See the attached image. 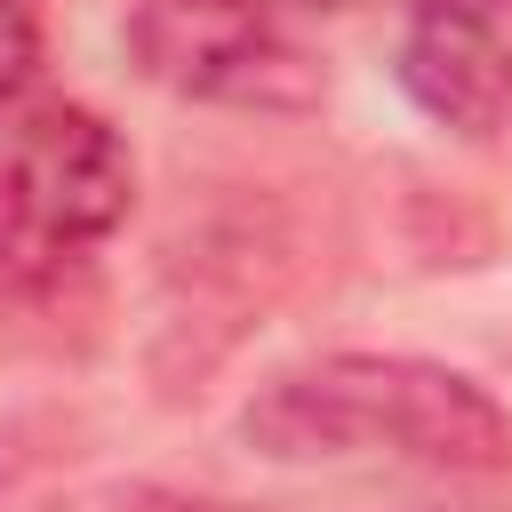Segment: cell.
<instances>
[{
  "label": "cell",
  "instance_id": "cell-4",
  "mask_svg": "<svg viewBox=\"0 0 512 512\" xmlns=\"http://www.w3.org/2000/svg\"><path fill=\"white\" fill-rule=\"evenodd\" d=\"M400 96L464 136L488 144L512 120V0H400V48H392Z\"/></svg>",
  "mask_w": 512,
  "mask_h": 512
},
{
  "label": "cell",
  "instance_id": "cell-6",
  "mask_svg": "<svg viewBox=\"0 0 512 512\" xmlns=\"http://www.w3.org/2000/svg\"><path fill=\"white\" fill-rule=\"evenodd\" d=\"M104 512H224V504H192V496H160V488H128Z\"/></svg>",
  "mask_w": 512,
  "mask_h": 512
},
{
  "label": "cell",
  "instance_id": "cell-2",
  "mask_svg": "<svg viewBox=\"0 0 512 512\" xmlns=\"http://www.w3.org/2000/svg\"><path fill=\"white\" fill-rule=\"evenodd\" d=\"M136 208V152L88 104H40L0 152V280H48L64 256L120 232Z\"/></svg>",
  "mask_w": 512,
  "mask_h": 512
},
{
  "label": "cell",
  "instance_id": "cell-1",
  "mask_svg": "<svg viewBox=\"0 0 512 512\" xmlns=\"http://www.w3.org/2000/svg\"><path fill=\"white\" fill-rule=\"evenodd\" d=\"M240 440L272 464H344V456H400L432 472L512 464V416L496 408V392L416 352H328L280 368L240 408Z\"/></svg>",
  "mask_w": 512,
  "mask_h": 512
},
{
  "label": "cell",
  "instance_id": "cell-5",
  "mask_svg": "<svg viewBox=\"0 0 512 512\" xmlns=\"http://www.w3.org/2000/svg\"><path fill=\"white\" fill-rule=\"evenodd\" d=\"M40 80V16L32 0H0V112H16Z\"/></svg>",
  "mask_w": 512,
  "mask_h": 512
},
{
  "label": "cell",
  "instance_id": "cell-7",
  "mask_svg": "<svg viewBox=\"0 0 512 512\" xmlns=\"http://www.w3.org/2000/svg\"><path fill=\"white\" fill-rule=\"evenodd\" d=\"M272 8H280V16H288V24H296V16H320V8H328V0H272Z\"/></svg>",
  "mask_w": 512,
  "mask_h": 512
},
{
  "label": "cell",
  "instance_id": "cell-3",
  "mask_svg": "<svg viewBox=\"0 0 512 512\" xmlns=\"http://www.w3.org/2000/svg\"><path fill=\"white\" fill-rule=\"evenodd\" d=\"M128 64L200 104H288L304 88V56L288 48V16L272 0H136Z\"/></svg>",
  "mask_w": 512,
  "mask_h": 512
}]
</instances>
